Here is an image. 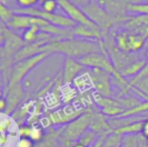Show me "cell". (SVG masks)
Instances as JSON below:
<instances>
[{
  "instance_id": "1",
  "label": "cell",
  "mask_w": 148,
  "mask_h": 147,
  "mask_svg": "<svg viewBox=\"0 0 148 147\" xmlns=\"http://www.w3.org/2000/svg\"><path fill=\"white\" fill-rule=\"evenodd\" d=\"M42 53H62L66 57L81 59L90 53H102L99 41L88 40V39L70 37V38H55L53 40L45 43L41 46Z\"/></svg>"
},
{
  "instance_id": "2",
  "label": "cell",
  "mask_w": 148,
  "mask_h": 147,
  "mask_svg": "<svg viewBox=\"0 0 148 147\" xmlns=\"http://www.w3.org/2000/svg\"><path fill=\"white\" fill-rule=\"evenodd\" d=\"M89 124L90 113L89 111H87L74 121L64 125L59 139L60 146L72 147L73 144L78 142L81 136L89 129Z\"/></svg>"
},
{
  "instance_id": "3",
  "label": "cell",
  "mask_w": 148,
  "mask_h": 147,
  "mask_svg": "<svg viewBox=\"0 0 148 147\" xmlns=\"http://www.w3.org/2000/svg\"><path fill=\"white\" fill-rule=\"evenodd\" d=\"M115 44L120 51L128 53H135L141 51L146 44V39L141 34L128 31L123 28H113L110 31Z\"/></svg>"
},
{
  "instance_id": "4",
  "label": "cell",
  "mask_w": 148,
  "mask_h": 147,
  "mask_svg": "<svg viewBox=\"0 0 148 147\" xmlns=\"http://www.w3.org/2000/svg\"><path fill=\"white\" fill-rule=\"evenodd\" d=\"M53 53H42L39 55H33V57L24 59L22 61L16 62L11 68V75H10V80L8 85L5 87L4 91L9 89L10 87L14 86V85L21 84V81L25 78L30 71H32L36 66L42 63L45 59L49 57Z\"/></svg>"
},
{
  "instance_id": "5",
  "label": "cell",
  "mask_w": 148,
  "mask_h": 147,
  "mask_svg": "<svg viewBox=\"0 0 148 147\" xmlns=\"http://www.w3.org/2000/svg\"><path fill=\"white\" fill-rule=\"evenodd\" d=\"M85 13L95 24H97L103 31L104 36L109 34L114 26L117 25V20L113 18L99 3L98 1H92L88 6L83 8Z\"/></svg>"
},
{
  "instance_id": "6",
  "label": "cell",
  "mask_w": 148,
  "mask_h": 147,
  "mask_svg": "<svg viewBox=\"0 0 148 147\" xmlns=\"http://www.w3.org/2000/svg\"><path fill=\"white\" fill-rule=\"evenodd\" d=\"M88 109L84 107H78L76 104H68L59 110L49 113L47 120L53 125L64 126L86 113Z\"/></svg>"
},
{
  "instance_id": "7",
  "label": "cell",
  "mask_w": 148,
  "mask_h": 147,
  "mask_svg": "<svg viewBox=\"0 0 148 147\" xmlns=\"http://www.w3.org/2000/svg\"><path fill=\"white\" fill-rule=\"evenodd\" d=\"M88 72L91 77L92 87L98 93V95L101 97L111 98L113 96L112 75L99 69H90Z\"/></svg>"
},
{
  "instance_id": "8",
  "label": "cell",
  "mask_w": 148,
  "mask_h": 147,
  "mask_svg": "<svg viewBox=\"0 0 148 147\" xmlns=\"http://www.w3.org/2000/svg\"><path fill=\"white\" fill-rule=\"evenodd\" d=\"M58 3H59V7L66 13V15L69 18H71L76 24L98 26L90 19L82 8L73 3L72 1H70V0H58Z\"/></svg>"
},
{
  "instance_id": "9",
  "label": "cell",
  "mask_w": 148,
  "mask_h": 147,
  "mask_svg": "<svg viewBox=\"0 0 148 147\" xmlns=\"http://www.w3.org/2000/svg\"><path fill=\"white\" fill-rule=\"evenodd\" d=\"M90 113V124L89 129L93 130L98 134V136H108L113 133L114 128L109 122L106 120L105 115L97 109L88 108Z\"/></svg>"
},
{
  "instance_id": "10",
  "label": "cell",
  "mask_w": 148,
  "mask_h": 147,
  "mask_svg": "<svg viewBox=\"0 0 148 147\" xmlns=\"http://www.w3.org/2000/svg\"><path fill=\"white\" fill-rule=\"evenodd\" d=\"M133 0H98V3L110 14L113 18L121 23L128 15L127 7Z\"/></svg>"
},
{
  "instance_id": "11",
  "label": "cell",
  "mask_w": 148,
  "mask_h": 147,
  "mask_svg": "<svg viewBox=\"0 0 148 147\" xmlns=\"http://www.w3.org/2000/svg\"><path fill=\"white\" fill-rule=\"evenodd\" d=\"M49 22L47 20L42 19V18L35 17V16L30 15H24V14H18L15 13L10 21V23L7 25L8 28L12 30H17V29H28L31 26H38L39 29L43 28L45 26L49 25Z\"/></svg>"
},
{
  "instance_id": "12",
  "label": "cell",
  "mask_w": 148,
  "mask_h": 147,
  "mask_svg": "<svg viewBox=\"0 0 148 147\" xmlns=\"http://www.w3.org/2000/svg\"><path fill=\"white\" fill-rule=\"evenodd\" d=\"M84 69L85 67L78 59H72V57H66L62 72V84L71 85L72 83H74L75 79L84 71Z\"/></svg>"
},
{
  "instance_id": "13",
  "label": "cell",
  "mask_w": 148,
  "mask_h": 147,
  "mask_svg": "<svg viewBox=\"0 0 148 147\" xmlns=\"http://www.w3.org/2000/svg\"><path fill=\"white\" fill-rule=\"evenodd\" d=\"M95 102L99 106V108L101 109V112L105 116H110V117L116 118L119 117L121 114L126 111L117 100H114L112 98L101 97L98 95L97 98H95Z\"/></svg>"
},
{
  "instance_id": "14",
  "label": "cell",
  "mask_w": 148,
  "mask_h": 147,
  "mask_svg": "<svg viewBox=\"0 0 148 147\" xmlns=\"http://www.w3.org/2000/svg\"><path fill=\"white\" fill-rule=\"evenodd\" d=\"M73 36L88 40L100 41L104 38V34L99 26H88L83 24H76L72 28Z\"/></svg>"
},
{
  "instance_id": "15",
  "label": "cell",
  "mask_w": 148,
  "mask_h": 147,
  "mask_svg": "<svg viewBox=\"0 0 148 147\" xmlns=\"http://www.w3.org/2000/svg\"><path fill=\"white\" fill-rule=\"evenodd\" d=\"M4 94H5V99L7 101V108L5 111L6 114H11L12 112L15 111L17 106L22 102L24 96H25L23 90H22L21 84L10 87L9 89L4 91Z\"/></svg>"
},
{
  "instance_id": "16",
  "label": "cell",
  "mask_w": 148,
  "mask_h": 147,
  "mask_svg": "<svg viewBox=\"0 0 148 147\" xmlns=\"http://www.w3.org/2000/svg\"><path fill=\"white\" fill-rule=\"evenodd\" d=\"M142 125H143V119H137L134 120L133 122L126 124V125H123L121 127L117 128V129L114 130V132L121 136L138 135V134H141Z\"/></svg>"
},
{
  "instance_id": "17",
  "label": "cell",
  "mask_w": 148,
  "mask_h": 147,
  "mask_svg": "<svg viewBox=\"0 0 148 147\" xmlns=\"http://www.w3.org/2000/svg\"><path fill=\"white\" fill-rule=\"evenodd\" d=\"M147 63V59H137V61L133 62V63L129 64L128 66L124 68L123 70L120 71V74L122 75V77H124L125 79L126 78H133V77L137 76L142 69L145 67Z\"/></svg>"
},
{
  "instance_id": "18",
  "label": "cell",
  "mask_w": 148,
  "mask_h": 147,
  "mask_svg": "<svg viewBox=\"0 0 148 147\" xmlns=\"http://www.w3.org/2000/svg\"><path fill=\"white\" fill-rule=\"evenodd\" d=\"M131 91L134 92L136 96L142 98L143 100L148 99V77L141 79L131 88Z\"/></svg>"
},
{
  "instance_id": "19",
  "label": "cell",
  "mask_w": 148,
  "mask_h": 147,
  "mask_svg": "<svg viewBox=\"0 0 148 147\" xmlns=\"http://www.w3.org/2000/svg\"><path fill=\"white\" fill-rule=\"evenodd\" d=\"M144 112H148V99L147 100L142 101V102H140L137 106H135L134 108H131V109H129V110H126L124 113L121 114L119 117H116V118L133 117V116L139 115V114L144 113Z\"/></svg>"
},
{
  "instance_id": "20",
  "label": "cell",
  "mask_w": 148,
  "mask_h": 147,
  "mask_svg": "<svg viewBox=\"0 0 148 147\" xmlns=\"http://www.w3.org/2000/svg\"><path fill=\"white\" fill-rule=\"evenodd\" d=\"M130 14H145L148 15V2H131L127 7Z\"/></svg>"
},
{
  "instance_id": "21",
  "label": "cell",
  "mask_w": 148,
  "mask_h": 147,
  "mask_svg": "<svg viewBox=\"0 0 148 147\" xmlns=\"http://www.w3.org/2000/svg\"><path fill=\"white\" fill-rule=\"evenodd\" d=\"M45 131L43 126L39 125V124H33L31 125V130H30V135L29 138L34 142L35 144L39 143L40 141H42L43 138L45 136Z\"/></svg>"
},
{
  "instance_id": "22",
  "label": "cell",
  "mask_w": 148,
  "mask_h": 147,
  "mask_svg": "<svg viewBox=\"0 0 148 147\" xmlns=\"http://www.w3.org/2000/svg\"><path fill=\"white\" fill-rule=\"evenodd\" d=\"M14 14H15V12H14L13 9L9 8L7 5H5L3 2L0 1V20H1L6 26L10 23V21H11L12 18H13Z\"/></svg>"
},
{
  "instance_id": "23",
  "label": "cell",
  "mask_w": 148,
  "mask_h": 147,
  "mask_svg": "<svg viewBox=\"0 0 148 147\" xmlns=\"http://www.w3.org/2000/svg\"><path fill=\"white\" fill-rule=\"evenodd\" d=\"M122 140L123 136L113 132V133L106 136L103 147H121L122 146Z\"/></svg>"
},
{
  "instance_id": "24",
  "label": "cell",
  "mask_w": 148,
  "mask_h": 147,
  "mask_svg": "<svg viewBox=\"0 0 148 147\" xmlns=\"http://www.w3.org/2000/svg\"><path fill=\"white\" fill-rule=\"evenodd\" d=\"M98 138H99V136H98V134L96 133V132H94L93 130H91V129H88L82 136H81V138L79 139V142H81V143L85 144L86 146L90 147Z\"/></svg>"
},
{
  "instance_id": "25",
  "label": "cell",
  "mask_w": 148,
  "mask_h": 147,
  "mask_svg": "<svg viewBox=\"0 0 148 147\" xmlns=\"http://www.w3.org/2000/svg\"><path fill=\"white\" fill-rule=\"evenodd\" d=\"M59 7L58 0H42L41 1V9L47 13H56V10Z\"/></svg>"
},
{
  "instance_id": "26",
  "label": "cell",
  "mask_w": 148,
  "mask_h": 147,
  "mask_svg": "<svg viewBox=\"0 0 148 147\" xmlns=\"http://www.w3.org/2000/svg\"><path fill=\"white\" fill-rule=\"evenodd\" d=\"M122 147H139V134L123 136Z\"/></svg>"
},
{
  "instance_id": "27",
  "label": "cell",
  "mask_w": 148,
  "mask_h": 147,
  "mask_svg": "<svg viewBox=\"0 0 148 147\" xmlns=\"http://www.w3.org/2000/svg\"><path fill=\"white\" fill-rule=\"evenodd\" d=\"M35 143L29 137H19L16 147H34Z\"/></svg>"
},
{
  "instance_id": "28",
  "label": "cell",
  "mask_w": 148,
  "mask_h": 147,
  "mask_svg": "<svg viewBox=\"0 0 148 147\" xmlns=\"http://www.w3.org/2000/svg\"><path fill=\"white\" fill-rule=\"evenodd\" d=\"M31 125L30 124H22L18 128V134L19 137H29L30 135Z\"/></svg>"
},
{
  "instance_id": "29",
  "label": "cell",
  "mask_w": 148,
  "mask_h": 147,
  "mask_svg": "<svg viewBox=\"0 0 148 147\" xmlns=\"http://www.w3.org/2000/svg\"><path fill=\"white\" fill-rule=\"evenodd\" d=\"M38 1L41 0H17V3L21 8H28L33 7V5H35Z\"/></svg>"
},
{
  "instance_id": "30",
  "label": "cell",
  "mask_w": 148,
  "mask_h": 147,
  "mask_svg": "<svg viewBox=\"0 0 148 147\" xmlns=\"http://www.w3.org/2000/svg\"><path fill=\"white\" fill-rule=\"evenodd\" d=\"M7 26L0 20V46H2V44H4L5 41V32L7 30Z\"/></svg>"
},
{
  "instance_id": "31",
  "label": "cell",
  "mask_w": 148,
  "mask_h": 147,
  "mask_svg": "<svg viewBox=\"0 0 148 147\" xmlns=\"http://www.w3.org/2000/svg\"><path fill=\"white\" fill-rule=\"evenodd\" d=\"M70 1H72L73 3H75L76 5H78L79 7H81L83 9L86 6H88L93 0H70Z\"/></svg>"
},
{
  "instance_id": "32",
  "label": "cell",
  "mask_w": 148,
  "mask_h": 147,
  "mask_svg": "<svg viewBox=\"0 0 148 147\" xmlns=\"http://www.w3.org/2000/svg\"><path fill=\"white\" fill-rule=\"evenodd\" d=\"M141 135L144 136L145 138L148 137V118L143 120V125H142V131H141Z\"/></svg>"
},
{
  "instance_id": "33",
  "label": "cell",
  "mask_w": 148,
  "mask_h": 147,
  "mask_svg": "<svg viewBox=\"0 0 148 147\" xmlns=\"http://www.w3.org/2000/svg\"><path fill=\"white\" fill-rule=\"evenodd\" d=\"M7 108V101L4 98H0V112H5Z\"/></svg>"
},
{
  "instance_id": "34",
  "label": "cell",
  "mask_w": 148,
  "mask_h": 147,
  "mask_svg": "<svg viewBox=\"0 0 148 147\" xmlns=\"http://www.w3.org/2000/svg\"><path fill=\"white\" fill-rule=\"evenodd\" d=\"M72 147H88V146H86L85 144H83V143H81V142H76V143H74L72 145Z\"/></svg>"
},
{
  "instance_id": "35",
  "label": "cell",
  "mask_w": 148,
  "mask_h": 147,
  "mask_svg": "<svg viewBox=\"0 0 148 147\" xmlns=\"http://www.w3.org/2000/svg\"><path fill=\"white\" fill-rule=\"evenodd\" d=\"M4 55V49H3V46H0V59L3 57Z\"/></svg>"
},
{
  "instance_id": "36",
  "label": "cell",
  "mask_w": 148,
  "mask_h": 147,
  "mask_svg": "<svg viewBox=\"0 0 148 147\" xmlns=\"http://www.w3.org/2000/svg\"><path fill=\"white\" fill-rule=\"evenodd\" d=\"M133 2H148V0H133Z\"/></svg>"
},
{
  "instance_id": "37",
  "label": "cell",
  "mask_w": 148,
  "mask_h": 147,
  "mask_svg": "<svg viewBox=\"0 0 148 147\" xmlns=\"http://www.w3.org/2000/svg\"><path fill=\"white\" fill-rule=\"evenodd\" d=\"M3 95H4V92L2 90H0V98H3Z\"/></svg>"
},
{
  "instance_id": "38",
  "label": "cell",
  "mask_w": 148,
  "mask_h": 147,
  "mask_svg": "<svg viewBox=\"0 0 148 147\" xmlns=\"http://www.w3.org/2000/svg\"><path fill=\"white\" fill-rule=\"evenodd\" d=\"M0 73H2V70H1V68H0ZM2 86V82H1V81H0V87H1Z\"/></svg>"
},
{
  "instance_id": "39",
  "label": "cell",
  "mask_w": 148,
  "mask_h": 147,
  "mask_svg": "<svg viewBox=\"0 0 148 147\" xmlns=\"http://www.w3.org/2000/svg\"><path fill=\"white\" fill-rule=\"evenodd\" d=\"M145 141H146V144H147V146H148V137L145 138Z\"/></svg>"
},
{
  "instance_id": "40",
  "label": "cell",
  "mask_w": 148,
  "mask_h": 147,
  "mask_svg": "<svg viewBox=\"0 0 148 147\" xmlns=\"http://www.w3.org/2000/svg\"><path fill=\"white\" fill-rule=\"evenodd\" d=\"M41 1H42V0H41Z\"/></svg>"
},
{
  "instance_id": "41",
  "label": "cell",
  "mask_w": 148,
  "mask_h": 147,
  "mask_svg": "<svg viewBox=\"0 0 148 147\" xmlns=\"http://www.w3.org/2000/svg\"><path fill=\"white\" fill-rule=\"evenodd\" d=\"M121 147H122V146H121Z\"/></svg>"
}]
</instances>
